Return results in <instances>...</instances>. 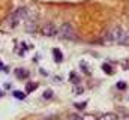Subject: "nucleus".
Returning <instances> with one entry per match:
<instances>
[{"label": "nucleus", "mask_w": 129, "mask_h": 120, "mask_svg": "<svg viewBox=\"0 0 129 120\" xmlns=\"http://www.w3.org/2000/svg\"><path fill=\"white\" fill-rule=\"evenodd\" d=\"M29 9L27 8H20V9H15L5 21V26L6 27H17L23 23H26L27 17H29Z\"/></svg>", "instance_id": "f257e3e1"}, {"label": "nucleus", "mask_w": 129, "mask_h": 120, "mask_svg": "<svg viewBox=\"0 0 129 120\" xmlns=\"http://www.w3.org/2000/svg\"><path fill=\"white\" fill-rule=\"evenodd\" d=\"M123 35H125V30L122 27H119V26H114V27L108 29L107 33L104 35V42H107V44H120Z\"/></svg>", "instance_id": "f03ea898"}, {"label": "nucleus", "mask_w": 129, "mask_h": 120, "mask_svg": "<svg viewBox=\"0 0 129 120\" xmlns=\"http://www.w3.org/2000/svg\"><path fill=\"white\" fill-rule=\"evenodd\" d=\"M57 35H59L60 38H64V39H75V38H77L75 30H74V27H72L69 23H63V24L59 27Z\"/></svg>", "instance_id": "7ed1b4c3"}, {"label": "nucleus", "mask_w": 129, "mask_h": 120, "mask_svg": "<svg viewBox=\"0 0 129 120\" xmlns=\"http://www.w3.org/2000/svg\"><path fill=\"white\" fill-rule=\"evenodd\" d=\"M57 32H59V27H56V24H53V23H45L41 27V33L44 36H48V38L57 36Z\"/></svg>", "instance_id": "20e7f679"}, {"label": "nucleus", "mask_w": 129, "mask_h": 120, "mask_svg": "<svg viewBox=\"0 0 129 120\" xmlns=\"http://www.w3.org/2000/svg\"><path fill=\"white\" fill-rule=\"evenodd\" d=\"M98 120H119V117L114 113H105V114H102Z\"/></svg>", "instance_id": "39448f33"}, {"label": "nucleus", "mask_w": 129, "mask_h": 120, "mask_svg": "<svg viewBox=\"0 0 129 120\" xmlns=\"http://www.w3.org/2000/svg\"><path fill=\"white\" fill-rule=\"evenodd\" d=\"M53 54H54V57H56V62H62V60H63V56H62L60 50L54 48V50H53Z\"/></svg>", "instance_id": "423d86ee"}, {"label": "nucleus", "mask_w": 129, "mask_h": 120, "mask_svg": "<svg viewBox=\"0 0 129 120\" xmlns=\"http://www.w3.org/2000/svg\"><path fill=\"white\" fill-rule=\"evenodd\" d=\"M15 74H17V77H18V78H21V80H23V78H26V77L29 75L24 69H17V71H15Z\"/></svg>", "instance_id": "0eeeda50"}, {"label": "nucleus", "mask_w": 129, "mask_h": 120, "mask_svg": "<svg viewBox=\"0 0 129 120\" xmlns=\"http://www.w3.org/2000/svg\"><path fill=\"white\" fill-rule=\"evenodd\" d=\"M120 44H122V45H129V32H125V35H123Z\"/></svg>", "instance_id": "6e6552de"}, {"label": "nucleus", "mask_w": 129, "mask_h": 120, "mask_svg": "<svg viewBox=\"0 0 129 120\" xmlns=\"http://www.w3.org/2000/svg\"><path fill=\"white\" fill-rule=\"evenodd\" d=\"M102 69H104L107 74H113V69H111V66H110L108 63H104V65H102Z\"/></svg>", "instance_id": "1a4fd4ad"}, {"label": "nucleus", "mask_w": 129, "mask_h": 120, "mask_svg": "<svg viewBox=\"0 0 129 120\" xmlns=\"http://www.w3.org/2000/svg\"><path fill=\"white\" fill-rule=\"evenodd\" d=\"M14 96H15L17 99H24V98H26L23 92H14Z\"/></svg>", "instance_id": "9d476101"}, {"label": "nucleus", "mask_w": 129, "mask_h": 120, "mask_svg": "<svg viewBox=\"0 0 129 120\" xmlns=\"http://www.w3.org/2000/svg\"><path fill=\"white\" fill-rule=\"evenodd\" d=\"M36 87H38V86H36L35 83H30V84H27V92L30 93V92H33V90L36 89Z\"/></svg>", "instance_id": "9b49d317"}, {"label": "nucleus", "mask_w": 129, "mask_h": 120, "mask_svg": "<svg viewBox=\"0 0 129 120\" xmlns=\"http://www.w3.org/2000/svg\"><path fill=\"white\" fill-rule=\"evenodd\" d=\"M51 96H53V92H51V90H45V92H44V98H45V99H50Z\"/></svg>", "instance_id": "f8f14e48"}, {"label": "nucleus", "mask_w": 129, "mask_h": 120, "mask_svg": "<svg viewBox=\"0 0 129 120\" xmlns=\"http://www.w3.org/2000/svg\"><path fill=\"white\" fill-rule=\"evenodd\" d=\"M117 89H120V90L126 89V83H123V81H119V83H117Z\"/></svg>", "instance_id": "ddd939ff"}, {"label": "nucleus", "mask_w": 129, "mask_h": 120, "mask_svg": "<svg viewBox=\"0 0 129 120\" xmlns=\"http://www.w3.org/2000/svg\"><path fill=\"white\" fill-rule=\"evenodd\" d=\"M68 120H83L80 116H77V114H72V116H69V119Z\"/></svg>", "instance_id": "4468645a"}, {"label": "nucleus", "mask_w": 129, "mask_h": 120, "mask_svg": "<svg viewBox=\"0 0 129 120\" xmlns=\"http://www.w3.org/2000/svg\"><path fill=\"white\" fill-rule=\"evenodd\" d=\"M83 120H96V119H95L93 116H86V117H84Z\"/></svg>", "instance_id": "2eb2a0df"}]
</instances>
